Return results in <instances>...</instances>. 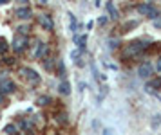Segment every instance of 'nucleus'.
Here are the masks:
<instances>
[{
	"label": "nucleus",
	"instance_id": "1",
	"mask_svg": "<svg viewBox=\"0 0 161 135\" xmlns=\"http://www.w3.org/2000/svg\"><path fill=\"white\" fill-rule=\"evenodd\" d=\"M148 49V45H147L143 40H136V42H132L127 45V49H125V56H136L139 52H143V50Z\"/></svg>",
	"mask_w": 161,
	"mask_h": 135
},
{
	"label": "nucleus",
	"instance_id": "2",
	"mask_svg": "<svg viewBox=\"0 0 161 135\" xmlns=\"http://www.w3.org/2000/svg\"><path fill=\"white\" fill-rule=\"evenodd\" d=\"M138 11H139L141 14H145V16H150V18H156V16H158V13H159V9H158V7L154 6L152 2L138 6Z\"/></svg>",
	"mask_w": 161,
	"mask_h": 135
},
{
	"label": "nucleus",
	"instance_id": "3",
	"mask_svg": "<svg viewBox=\"0 0 161 135\" xmlns=\"http://www.w3.org/2000/svg\"><path fill=\"white\" fill-rule=\"evenodd\" d=\"M25 47H27V36H24V34L15 36V40H13V49H15L16 52H22Z\"/></svg>",
	"mask_w": 161,
	"mask_h": 135
},
{
	"label": "nucleus",
	"instance_id": "4",
	"mask_svg": "<svg viewBox=\"0 0 161 135\" xmlns=\"http://www.w3.org/2000/svg\"><path fill=\"white\" fill-rule=\"evenodd\" d=\"M15 90V83L11 79H0V92L2 94H8Z\"/></svg>",
	"mask_w": 161,
	"mask_h": 135
},
{
	"label": "nucleus",
	"instance_id": "5",
	"mask_svg": "<svg viewBox=\"0 0 161 135\" xmlns=\"http://www.w3.org/2000/svg\"><path fill=\"white\" fill-rule=\"evenodd\" d=\"M22 74H24L27 79H29L31 83H38V81H40V76H38L36 72L33 70V69H22Z\"/></svg>",
	"mask_w": 161,
	"mask_h": 135
},
{
	"label": "nucleus",
	"instance_id": "6",
	"mask_svg": "<svg viewBox=\"0 0 161 135\" xmlns=\"http://www.w3.org/2000/svg\"><path fill=\"white\" fill-rule=\"evenodd\" d=\"M40 25L44 29H47V31H53V20H51V16L49 14H40Z\"/></svg>",
	"mask_w": 161,
	"mask_h": 135
},
{
	"label": "nucleus",
	"instance_id": "7",
	"mask_svg": "<svg viewBox=\"0 0 161 135\" xmlns=\"http://www.w3.org/2000/svg\"><path fill=\"white\" fill-rule=\"evenodd\" d=\"M138 74H139V78H148L150 74H152V65L150 63H143L141 67H139V70H138Z\"/></svg>",
	"mask_w": 161,
	"mask_h": 135
},
{
	"label": "nucleus",
	"instance_id": "8",
	"mask_svg": "<svg viewBox=\"0 0 161 135\" xmlns=\"http://www.w3.org/2000/svg\"><path fill=\"white\" fill-rule=\"evenodd\" d=\"M45 54H47V45H45V43H38L36 50L33 52V56L36 58V60H40V58H44Z\"/></svg>",
	"mask_w": 161,
	"mask_h": 135
},
{
	"label": "nucleus",
	"instance_id": "9",
	"mask_svg": "<svg viewBox=\"0 0 161 135\" xmlns=\"http://www.w3.org/2000/svg\"><path fill=\"white\" fill-rule=\"evenodd\" d=\"M16 16L22 18V20H27L31 16V9L29 7H20V9H16Z\"/></svg>",
	"mask_w": 161,
	"mask_h": 135
},
{
	"label": "nucleus",
	"instance_id": "10",
	"mask_svg": "<svg viewBox=\"0 0 161 135\" xmlns=\"http://www.w3.org/2000/svg\"><path fill=\"white\" fill-rule=\"evenodd\" d=\"M105 7H107V11H109L110 18H114V20H116L118 16H119V14H118V9H116V7H114V6H112L110 2H107V4H105Z\"/></svg>",
	"mask_w": 161,
	"mask_h": 135
},
{
	"label": "nucleus",
	"instance_id": "11",
	"mask_svg": "<svg viewBox=\"0 0 161 135\" xmlns=\"http://www.w3.org/2000/svg\"><path fill=\"white\" fill-rule=\"evenodd\" d=\"M60 92L62 94H69L71 92V88H69V83H67V81H64V83L60 85Z\"/></svg>",
	"mask_w": 161,
	"mask_h": 135
},
{
	"label": "nucleus",
	"instance_id": "12",
	"mask_svg": "<svg viewBox=\"0 0 161 135\" xmlns=\"http://www.w3.org/2000/svg\"><path fill=\"white\" fill-rule=\"evenodd\" d=\"M6 133L16 135V126H15V124H9V126H6Z\"/></svg>",
	"mask_w": 161,
	"mask_h": 135
},
{
	"label": "nucleus",
	"instance_id": "13",
	"mask_svg": "<svg viewBox=\"0 0 161 135\" xmlns=\"http://www.w3.org/2000/svg\"><path fill=\"white\" fill-rule=\"evenodd\" d=\"M6 50H8V43H6L4 38H0V54H2V52H6Z\"/></svg>",
	"mask_w": 161,
	"mask_h": 135
},
{
	"label": "nucleus",
	"instance_id": "14",
	"mask_svg": "<svg viewBox=\"0 0 161 135\" xmlns=\"http://www.w3.org/2000/svg\"><path fill=\"white\" fill-rule=\"evenodd\" d=\"M49 97H47V96H44V97H38V105H40V106H42V105H47V103H49Z\"/></svg>",
	"mask_w": 161,
	"mask_h": 135
},
{
	"label": "nucleus",
	"instance_id": "15",
	"mask_svg": "<svg viewBox=\"0 0 161 135\" xmlns=\"http://www.w3.org/2000/svg\"><path fill=\"white\" fill-rule=\"evenodd\" d=\"M71 16V31H76V16L74 14H69Z\"/></svg>",
	"mask_w": 161,
	"mask_h": 135
},
{
	"label": "nucleus",
	"instance_id": "16",
	"mask_svg": "<svg viewBox=\"0 0 161 135\" xmlns=\"http://www.w3.org/2000/svg\"><path fill=\"white\" fill-rule=\"evenodd\" d=\"M109 45L110 47H118V40H109Z\"/></svg>",
	"mask_w": 161,
	"mask_h": 135
},
{
	"label": "nucleus",
	"instance_id": "17",
	"mask_svg": "<svg viewBox=\"0 0 161 135\" xmlns=\"http://www.w3.org/2000/svg\"><path fill=\"white\" fill-rule=\"evenodd\" d=\"M154 25L158 29H161V18H158V20H154Z\"/></svg>",
	"mask_w": 161,
	"mask_h": 135
},
{
	"label": "nucleus",
	"instance_id": "18",
	"mask_svg": "<svg viewBox=\"0 0 161 135\" xmlns=\"http://www.w3.org/2000/svg\"><path fill=\"white\" fill-rule=\"evenodd\" d=\"M156 70L161 72V58H159V61H158V65H156Z\"/></svg>",
	"mask_w": 161,
	"mask_h": 135
},
{
	"label": "nucleus",
	"instance_id": "19",
	"mask_svg": "<svg viewBox=\"0 0 161 135\" xmlns=\"http://www.w3.org/2000/svg\"><path fill=\"white\" fill-rule=\"evenodd\" d=\"M110 132H112V130H105V132H103V135H110Z\"/></svg>",
	"mask_w": 161,
	"mask_h": 135
},
{
	"label": "nucleus",
	"instance_id": "20",
	"mask_svg": "<svg viewBox=\"0 0 161 135\" xmlns=\"http://www.w3.org/2000/svg\"><path fill=\"white\" fill-rule=\"evenodd\" d=\"M2 101H4V94L0 92V103H2Z\"/></svg>",
	"mask_w": 161,
	"mask_h": 135
}]
</instances>
